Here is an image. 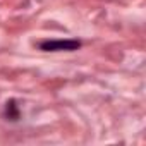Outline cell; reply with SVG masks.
<instances>
[{
    "label": "cell",
    "instance_id": "7a4b0ae2",
    "mask_svg": "<svg viewBox=\"0 0 146 146\" xmlns=\"http://www.w3.org/2000/svg\"><path fill=\"white\" fill-rule=\"evenodd\" d=\"M4 117L11 122H17L21 119V110L16 103V100H9L5 103V108H4Z\"/></svg>",
    "mask_w": 146,
    "mask_h": 146
},
{
    "label": "cell",
    "instance_id": "6da1fadb",
    "mask_svg": "<svg viewBox=\"0 0 146 146\" xmlns=\"http://www.w3.org/2000/svg\"><path fill=\"white\" fill-rule=\"evenodd\" d=\"M38 46L43 52H76L83 46V43L76 38H65V40H43L40 41Z\"/></svg>",
    "mask_w": 146,
    "mask_h": 146
}]
</instances>
